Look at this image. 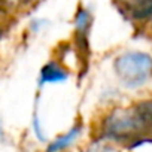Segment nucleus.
<instances>
[{
  "label": "nucleus",
  "instance_id": "f257e3e1",
  "mask_svg": "<svg viewBox=\"0 0 152 152\" xmlns=\"http://www.w3.org/2000/svg\"><path fill=\"white\" fill-rule=\"evenodd\" d=\"M100 133L102 139L110 142H131L151 134L136 104L109 110L102 119Z\"/></svg>",
  "mask_w": 152,
  "mask_h": 152
},
{
  "label": "nucleus",
  "instance_id": "f03ea898",
  "mask_svg": "<svg viewBox=\"0 0 152 152\" xmlns=\"http://www.w3.org/2000/svg\"><path fill=\"white\" fill-rule=\"evenodd\" d=\"M119 82L127 88H139L152 78V55L143 51H125L113 61Z\"/></svg>",
  "mask_w": 152,
  "mask_h": 152
},
{
  "label": "nucleus",
  "instance_id": "7ed1b4c3",
  "mask_svg": "<svg viewBox=\"0 0 152 152\" xmlns=\"http://www.w3.org/2000/svg\"><path fill=\"white\" fill-rule=\"evenodd\" d=\"M69 73L63 66H60L57 61H49L45 64L40 70V85L45 84H57V82H64L67 79Z\"/></svg>",
  "mask_w": 152,
  "mask_h": 152
},
{
  "label": "nucleus",
  "instance_id": "20e7f679",
  "mask_svg": "<svg viewBox=\"0 0 152 152\" xmlns=\"http://www.w3.org/2000/svg\"><path fill=\"white\" fill-rule=\"evenodd\" d=\"M81 130H82V128H81L79 124L73 125L67 133H64V134L55 137V139L46 146V152H63V151H66L69 146H72V145L76 142V139L79 137Z\"/></svg>",
  "mask_w": 152,
  "mask_h": 152
},
{
  "label": "nucleus",
  "instance_id": "39448f33",
  "mask_svg": "<svg viewBox=\"0 0 152 152\" xmlns=\"http://www.w3.org/2000/svg\"><path fill=\"white\" fill-rule=\"evenodd\" d=\"M93 24V15L87 8H79L75 15V33L81 42H87L90 27Z\"/></svg>",
  "mask_w": 152,
  "mask_h": 152
},
{
  "label": "nucleus",
  "instance_id": "423d86ee",
  "mask_svg": "<svg viewBox=\"0 0 152 152\" xmlns=\"http://www.w3.org/2000/svg\"><path fill=\"white\" fill-rule=\"evenodd\" d=\"M84 152H121L113 142L106 140V139H97L94 142H91Z\"/></svg>",
  "mask_w": 152,
  "mask_h": 152
},
{
  "label": "nucleus",
  "instance_id": "0eeeda50",
  "mask_svg": "<svg viewBox=\"0 0 152 152\" xmlns=\"http://www.w3.org/2000/svg\"><path fill=\"white\" fill-rule=\"evenodd\" d=\"M136 107L139 109L142 118L145 119V122L148 125L149 133L152 134V99H148V100H143V102L137 103Z\"/></svg>",
  "mask_w": 152,
  "mask_h": 152
},
{
  "label": "nucleus",
  "instance_id": "6e6552de",
  "mask_svg": "<svg viewBox=\"0 0 152 152\" xmlns=\"http://www.w3.org/2000/svg\"><path fill=\"white\" fill-rule=\"evenodd\" d=\"M34 0H3V9L5 11H17V9H21L30 3H33Z\"/></svg>",
  "mask_w": 152,
  "mask_h": 152
},
{
  "label": "nucleus",
  "instance_id": "1a4fd4ad",
  "mask_svg": "<svg viewBox=\"0 0 152 152\" xmlns=\"http://www.w3.org/2000/svg\"><path fill=\"white\" fill-rule=\"evenodd\" d=\"M33 131H34V136H36L40 142H45V134H43V131H42V127H40V122H39V118H37L36 113H34V116H33Z\"/></svg>",
  "mask_w": 152,
  "mask_h": 152
},
{
  "label": "nucleus",
  "instance_id": "9d476101",
  "mask_svg": "<svg viewBox=\"0 0 152 152\" xmlns=\"http://www.w3.org/2000/svg\"><path fill=\"white\" fill-rule=\"evenodd\" d=\"M116 2H118L124 9H128V8H130V6H133L136 2H139V0H116Z\"/></svg>",
  "mask_w": 152,
  "mask_h": 152
},
{
  "label": "nucleus",
  "instance_id": "9b49d317",
  "mask_svg": "<svg viewBox=\"0 0 152 152\" xmlns=\"http://www.w3.org/2000/svg\"><path fill=\"white\" fill-rule=\"evenodd\" d=\"M148 30H149V34L152 36V20L148 21Z\"/></svg>",
  "mask_w": 152,
  "mask_h": 152
}]
</instances>
